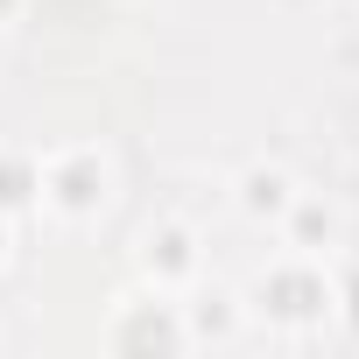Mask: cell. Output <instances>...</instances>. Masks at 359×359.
Returning a JSON list of instances; mask_svg holds the SVG:
<instances>
[{
    "label": "cell",
    "mask_w": 359,
    "mask_h": 359,
    "mask_svg": "<svg viewBox=\"0 0 359 359\" xmlns=\"http://www.w3.org/2000/svg\"><path fill=\"white\" fill-rule=\"evenodd\" d=\"M43 198H50L57 212H71V219L99 212V205H106V162H99L92 148H78V155H57V162L43 169Z\"/></svg>",
    "instance_id": "6da1fadb"
}]
</instances>
